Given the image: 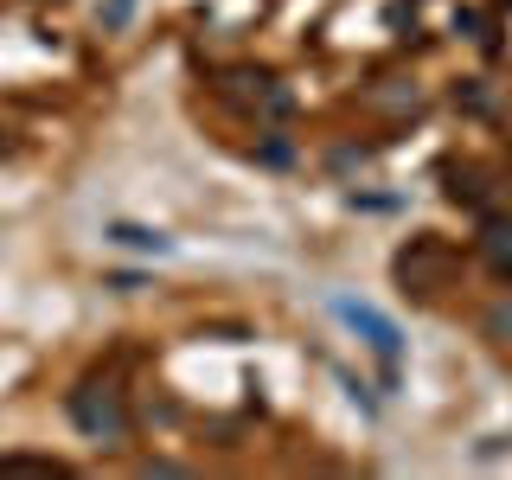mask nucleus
<instances>
[{"label":"nucleus","instance_id":"nucleus-1","mask_svg":"<svg viewBox=\"0 0 512 480\" xmlns=\"http://www.w3.org/2000/svg\"><path fill=\"white\" fill-rule=\"evenodd\" d=\"M64 416H71V429L84 442H103V448L128 442V397L116 378H77L64 391Z\"/></svg>","mask_w":512,"mask_h":480},{"label":"nucleus","instance_id":"nucleus-3","mask_svg":"<svg viewBox=\"0 0 512 480\" xmlns=\"http://www.w3.org/2000/svg\"><path fill=\"white\" fill-rule=\"evenodd\" d=\"M103 237H109V244H122V250H141V256H173V237H167V231H154V224L109 218V224H103Z\"/></svg>","mask_w":512,"mask_h":480},{"label":"nucleus","instance_id":"nucleus-4","mask_svg":"<svg viewBox=\"0 0 512 480\" xmlns=\"http://www.w3.org/2000/svg\"><path fill=\"white\" fill-rule=\"evenodd\" d=\"M480 263L493 269V282L512 288V224L506 218H487V224H480Z\"/></svg>","mask_w":512,"mask_h":480},{"label":"nucleus","instance_id":"nucleus-9","mask_svg":"<svg viewBox=\"0 0 512 480\" xmlns=\"http://www.w3.org/2000/svg\"><path fill=\"white\" fill-rule=\"evenodd\" d=\"M128 13H135V0H109V7H103V26H128Z\"/></svg>","mask_w":512,"mask_h":480},{"label":"nucleus","instance_id":"nucleus-10","mask_svg":"<svg viewBox=\"0 0 512 480\" xmlns=\"http://www.w3.org/2000/svg\"><path fill=\"white\" fill-rule=\"evenodd\" d=\"M461 103H468L474 116H487V109H493V96H487V90H461Z\"/></svg>","mask_w":512,"mask_h":480},{"label":"nucleus","instance_id":"nucleus-6","mask_svg":"<svg viewBox=\"0 0 512 480\" xmlns=\"http://www.w3.org/2000/svg\"><path fill=\"white\" fill-rule=\"evenodd\" d=\"M480 333H487L493 346H512V295H506V301H493V308L480 314Z\"/></svg>","mask_w":512,"mask_h":480},{"label":"nucleus","instance_id":"nucleus-5","mask_svg":"<svg viewBox=\"0 0 512 480\" xmlns=\"http://www.w3.org/2000/svg\"><path fill=\"white\" fill-rule=\"evenodd\" d=\"M250 154H256V167H276V173H282V167H295V160H301V148H295L288 135H276V128H269V135L256 141Z\"/></svg>","mask_w":512,"mask_h":480},{"label":"nucleus","instance_id":"nucleus-8","mask_svg":"<svg viewBox=\"0 0 512 480\" xmlns=\"http://www.w3.org/2000/svg\"><path fill=\"white\" fill-rule=\"evenodd\" d=\"M365 160H372V148H333L327 167H333V173H352V167H365Z\"/></svg>","mask_w":512,"mask_h":480},{"label":"nucleus","instance_id":"nucleus-7","mask_svg":"<svg viewBox=\"0 0 512 480\" xmlns=\"http://www.w3.org/2000/svg\"><path fill=\"white\" fill-rule=\"evenodd\" d=\"M448 199L455 205H480L487 192H480V173L474 167H448Z\"/></svg>","mask_w":512,"mask_h":480},{"label":"nucleus","instance_id":"nucleus-2","mask_svg":"<svg viewBox=\"0 0 512 480\" xmlns=\"http://www.w3.org/2000/svg\"><path fill=\"white\" fill-rule=\"evenodd\" d=\"M333 314H340L346 327L378 352V365H384V391H391V384H397V359H404V333H397V320H384L372 301H352V295H333Z\"/></svg>","mask_w":512,"mask_h":480}]
</instances>
